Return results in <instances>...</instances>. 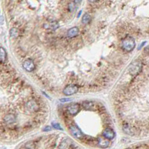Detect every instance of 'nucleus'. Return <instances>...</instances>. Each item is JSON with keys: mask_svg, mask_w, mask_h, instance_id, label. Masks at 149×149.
<instances>
[{"mask_svg": "<svg viewBox=\"0 0 149 149\" xmlns=\"http://www.w3.org/2000/svg\"><path fill=\"white\" fill-rule=\"evenodd\" d=\"M142 63L140 60H136V61H133L130 64L129 67V73L130 74L133 76V77H136L139 74V73L142 71Z\"/></svg>", "mask_w": 149, "mask_h": 149, "instance_id": "f257e3e1", "label": "nucleus"}, {"mask_svg": "<svg viewBox=\"0 0 149 149\" xmlns=\"http://www.w3.org/2000/svg\"><path fill=\"white\" fill-rule=\"evenodd\" d=\"M122 49L126 52H130L135 48L136 42L134 37H126L122 41Z\"/></svg>", "mask_w": 149, "mask_h": 149, "instance_id": "f03ea898", "label": "nucleus"}, {"mask_svg": "<svg viewBox=\"0 0 149 149\" xmlns=\"http://www.w3.org/2000/svg\"><path fill=\"white\" fill-rule=\"evenodd\" d=\"M69 129H70V131H71V134H72L73 137H75L77 139H81V140L84 139L85 135L82 134L81 130L77 126L71 124L69 125Z\"/></svg>", "mask_w": 149, "mask_h": 149, "instance_id": "7ed1b4c3", "label": "nucleus"}, {"mask_svg": "<svg viewBox=\"0 0 149 149\" xmlns=\"http://www.w3.org/2000/svg\"><path fill=\"white\" fill-rule=\"evenodd\" d=\"M26 109L30 112H35L40 110V104L36 100H30L26 103Z\"/></svg>", "mask_w": 149, "mask_h": 149, "instance_id": "20e7f679", "label": "nucleus"}, {"mask_svg": "<svg viewBox=\"0 0 149 149\" xmlns=\"http://www.w3.org/2000/svg\"><path fill=\"white\" fill-rule=\"evenodd\" d=\"M77 91H78V86H77V85H67V86L64 88L63 93L65 95L69 96V95H72V94H74L75 93H77Z\"/></svg>", "mask_w": 149, "mask_h": 149, "instance_id": "39448f33", "label": "nucleus"}, {"mask_svg": "<svg viewBox=\"0 0 149 149\" xmlns=\"http://www.w3.org/2000/svg\"><path fill=\"white\" fill-rule=\"evenodd\" d=\"M80 110V104H77V103H73V104H71V105H69L67 107V112L69 115L71 116H75L77 115Z\"/></svg>", "mask_w": 149, "mask_h": 149, "instance_id": "423d86ee", "label": "nucleus"}, {"mask_svg": "<svg viewBox=\"0 0 149 149\" xmlns=\"http://www.w3.org/2000/svg\"><path fill=\"white\" fill-rule=\"evenodd\" d=\"M23 67L28 72H31L35 69V64L31 59H27L26 61H24L23 63Z\"/></svg>", "mask_w": 149, "mask_h": 149, "instance_id": "0eeeda50", "label": "nucleus"}, {"mask_svg": "<svg viewBox=\"0 0 149 149\" xmlns=\"http://www.w3.org/2000/svg\"><path fill=\"white\" fill-rule=\"evenodd\" d=\"M97 144L102 148H108L110 146V142L109 139H106V138L100 137L97 139Z\"/></svg>", "mask_w": 149, "mask_h": 149, "instance_id": "6e6552de", "label": "nucleus"}, {"mask_svg": "<svg viewBox=\"0 0 149 149\" xmlns=\"http://www.w3.org/2000/svg\"><path fill=\"white\" fill-rule=\"evenodd\" d=\"M122 128H123V131L128 135L134 136L136 134V129L134 127H131L129 124H124Z\"/></svg>", "mask_w": 149, "mask_h": 149, "instance_id": "1a4fd4ad", "label": "nucleus"}, {"mask_svg": "<svg viewBox=\"0 0 149 149\" xmlns=\"http://www.w3.org/2000/svg\"><path fill=\"white\" fill-rule=\"evenodd\" d=\"M103 136L104 138L107 139H112L115 137V132L111 128H106L103 132Z\"/></svg>", "mask_w": 149, "mask_h": 149, "instance_id": "9d476101", "label": "nucleus"}, {"mask_svg": "<svg viewBox=\"0 0 149 149\" xmlns=\"http://www.w3.org/2000/svg\"><path fill=\"white\" fill-rule=\"evenodd\" d=\"M4 122L8 125L12 124H14L16 122V116L12 113L7 114L4 117Z\"/></svg>", "mask_w": 149, "mask_h": 149, "instance_id": "9b49d317", "label": "nucleus"}, {"mask_svg": "<svg viewBox=\"0 0 149 149\" xmlns=\"http://www.w3.org/2000/svg\"><path fill=\"white\" fill-rule=\"evenodd\" d=\"M79 29L77 27H73L67 31V35L68 37H74L79 35Z\"/></svg>", "mask_w": 149, "mask_h": 149, "instance_id": "f8f14e48", "label": "nucleus"}, {"mask_svg": "<svg viewBox=\"0 0 149 149\" xmlns=\"http://www.w3.org/2000/svg\"><path fill=\"white\" fill-rule=\"evenodd\" d=\"M82 106L85 110H93L97 107L95 104L92 101H84V102H82Z\"/></svg>", "mask_w": 149, "mask_h": 149, "instance_id": "ddd939ff", "label": "nucleus"}, {"mask_svg": "<svg viewBox=\"0 0 149 149\" xmlns=\"http://www.w3.org/2000/svg\"><path fill=\"white\" fill-rule=\"evenodd\" d=\"M58 27H59V23L56 21H51L44 24V28L47 29L55 30Z\"/></svg>", "mask_w": 149, "mask_h": 149, "instance_id": "4468645a", "label": "nucleus"}, {"mask_svg": "<svg viewBox=\"0 0 149 149\" xmlns=\"http://www.w3.org/2000/svg\"><path fill=\"white\" fill-rule=\"evenodd\" d=\"M7 59V53L3 47H0V62H5Z\"/></svg>", "mask_w": 149, "mask_h": 149, "instance_id": "2eb2a0df", "label": "nucleus"}, {"mask_svg": "<svg viewBox=\"0 0 149 149\" xmlns=\"http://www.w3.org/2000/svg\"><path fill=\"white\" fill-rule=\"evenodd\" d=\"M59 149H69L70 148V142H69V140H65V141H62L59 145Z\"/></svg>", "mask_w": 149, "mask_h": 149, "instance_id": "dca6fc26", "label": "nucleus"}, {"mask_svg": "<svg viewBox=\"0 0 149 149\" xmlns=\"http://www.w3.org/2000/svg\"><path fill=\"white\" fill-rule=\"evenodd\" d=\"M91 20H92V17H91V16L86 13V14H85L84 15H83V17H82V23H83V24H88V23H90Z\"/></svg>", "mask_w": 149, "mask_h": 149, "instance_id": "f3484780", "label": "nucleus"}, {"mask_svg": "<svg viewBox=\"0 0 149 149\" xmlns=\"http://www.w3.org/2000/svg\"><path fill=\"white\" fill-rule=\"evenodd\" d=\"M19 35V31L17 28H12L10 30V36L12 38H16Z\"/></svg>", "mask_w": 149, "mask_h": 149, "instance_id": "a211bd4d", "label": "nucleus"}, {"mask_svg": "<svg viewBox=\"0 0 149 149\" xmlns=\"http://www.w3.org/2000/svg\"><path fill=\"white\" fill-rule=\"evenodd\" d=\"M24 149H35V144L32 141L28 142L24 146Z\"/></svg>", "mask_w": 149, "mask_h": 149, "instance_id": "6ab92c4d", "label": "nucleus"}, {"mask_svg": "<svg viewBox=\"0 0 149 149\" xmlns=\"http://www.w3.org/2000/svg\"><path fill=\"white\" fill-rule=\"evenodd\" d=\"M52 126H53V128H55V129H58V130H62V128H61V126H60V124L58 123H56V122H53L52 123Z\"/></svg>", "mask_w": 149, "mask_h": 149, "instance_id": "aec40b11", "label": "nucleus"}, {"mask_svg": "<svg viewBox=\"0 0 149 149\" xmlns=\"http://www.w3.org/2000/svg\"><path fill=\"white\" fill-rule=\"evenodd\" d=\"M75 9V3L74 2H71L69 4V10L70 11H73Z\"/></svg>", "mask_w": 149, "mask_h": 149, "instance_id": "412c9836", "label": "nucleus"}, {"mask_svg": "<svg viewBox=\"0 0 149 149\" xmlns=\"http://www.w3.org/2000/svg\"><path fill=\"white\" fill-rule=\"evenodd\" d=\"M72 100V99H70V98H63V99H61L60 100V101L62 103H65V102H70V101H71Z\"/></svg>", "mask_w": 149, "mask_h": 149, "instance_id": "4be33fe9", "label": "nucleus"}, {"mask_svg": "<svg viewBox=\"0 0 149 149\" xmlns=\"http://www.w3.org/2000/svg\"><path fill=\"white\" fill-rule=\"evenodd\" d=\"M143 53H145V54H146V55H149V45L144 49Z\"/></svg>", "mask_w": 149, "mask_h": 149, "instance_id": "5701e85b", "label": "nucleus"}, {"mask_svg": "<svg viewBox=\"0 0 149 149\" xmlns=\"http://www.w3.org/2000/svg\"><path fill=\"white\" fill-rule=\"evenodd\" d=\"M52 130V128H50V127H49V126H47V127H46V128H43V131H46V132H47V131H50V130Z\"/></svg>", "mask_w": 149, "mask_h": 149, "instance_id": "b1692460", "label": "nucleus"}, {"mask_svg": "<svg viewBox=\"0 0 149 149\" xmlns=\"http://www.w3.org/2000/svg\"><path fill=\"white\" fill-rule=\"evenodd\" d=\"M145 43H146V42H145V41H144V42H142V43H141V44H140V45H139V49H141L142 47H143L144 45H145Z\"/></svg>", "mask_w": 149, "mask_h": 149, "instance_id": "393cba45", "label": "nucleus"}, {"mask_svg": "<svg viewBox=\"0 0 149 149\" xmlns=\"http://www.w3.org/2000/svg\"><path fill=\"white\" fill-rule=\"evenodd\" d=\"M82 2V0H74V3L75 4H80V2Z\"/></svg>", "mask_w": 149, "mask_h": 149, "instance_id": "a878e982", "label": "nucleus"}, {"mask_svg": "<svg viewBox=\"0 0 149 149\" xmlns=\"http://www.w3.org/2000/svg\"><path fill=\"white\" fill-rule=\"evenodd\" d=\"M88 1L90 2H96L98 0H88Z\"/></svg>", "mask_w": 149, "mask_h": 149, "instance_id": "bb28decb", "label": "nucleus"}, {"mask_svg": "<svg viewBox=\"0 0 149 149\" xmlns=\"http://www.w3.org/2000/svg\"><path fill=\"white\" fill-rule=\"evenodd\" d=\"M128 149H130V148H128Z\"/></svg>", "mask_w": 149, "mask_h": 149, "instance_id": "cd10ccee", "label": "nucleus"}]
</instances>
